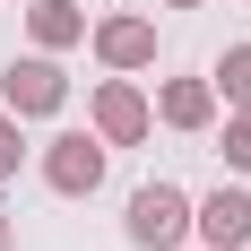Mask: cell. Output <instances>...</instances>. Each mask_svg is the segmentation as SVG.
Listing matches in <instances>:
<instances>
[{"label": "cell", "mask_w": 251, "mask_h": 251, "mask_svg": "<svg viewBox=\"0 0 251 251\" xmlns=\"http://www.w3.org/2000/svg\"><path fill=\"white\" fill-rule=\"evenodd\" d=\"M44 182L61 191V200H87V191L104 182V139H87V130H61V139L44 148Z\"/></svg>", "instance_id": "cell-3"}, {"label": "cell", "mask_w": 251, "mask_h": 251, "mask_svg": "<svg viewBox=\"0 0 251 251\" xmlns=\"http://www.w3.org/2000/svg\"><path fill=\"white\" fill-rule=\"evenodd\" d=\"M96 52H104V70H148L156 61V26L148 18H104L96 26Z\"/></svg>", "instance_id": "cell-6"}, {"label": "cell", "mask_w": 251, "mask_h": 251, "mask_svg": "<svg viewBox=\"0 0 251 251\" xmlns=\"http://www.w3.org/2000/svg\"><path fill=\"white\" fill-rule=\"evenodd\" d=\"M165 9H200V0H165Z\"/></svg>", "instance_id": "cell-13"}, {"label": "cell", "mask_w": 251, "mask_h": 251, "mask_svg": "<svg viewBox=\"0 0 251 251\" xmlns=\"http://www.w3.org/2000/svg\"><path fill=\"white\" fill-rule=\"evenodd\" d=\"M18 165H26V139H18V113L0 104V182H18Z\"/></svg>", "instance_id": "cell-11"}, {"label": "cell", "mask_w": 251, "mask_h": 251, "mask_svg": "<svg viewBox=\"0 0 251 251\" xmlns=\"http://www.w3.org/2000/svg\"><path fill=\"white\" fill-rule=\"evenodd\" d=\"M226 104H251V44H226V61H217V78H208Z\"/></svg>", "instance_id": "cell-9"}, {"label": "cell", "mask_w": 251, "mask_h": 251, "mask_svg": "<svg viewBox=\"0 0 251 251\" xmlns=\"http://www.w3.org/2000/svg\"><path fill=\"white\" fill-rule=\"evenodd\" d=\"M226 165L251 174V104H234V122H226Z\"/></svg>", "instance_id": "cell-10"}, {"label": "cell", "mask_w": 251, "mask_h": 251, "mask_svg": "<svg viewBox=\"0 0 251 251\" xmlns=\"http://www.w3.org/2000/svg\"><path fill=\"white\" fill-rule=\"evenodd\" d=\"M182 234H191V200H182L174 182H148V191L130 200V243L139 251H174Z\"/></svg>", "instance_id": "cell-2"}, {"label": "cell", "mask_w": 251, "mask_h": 251, "mask_svg": "<svg viewBox=\"0 0 251 251\" xmlns=\"http://www.w3.org/2000/svg\"><path fill=\"white\" fill-rule=\"evenodd\" d=\"M9 243H18V217H9V208H0V251H9Z\"/></svg>", "instance_id": "cell-12"}, {"label": "cell", "mask_w": 251, "mask_h": 251, "mask_svg": "<svg viewBox=\"0 0 251 251\" xmlns=\"http://www.w3.org/2000/svg\"><path fill=\"white\" fill-rule=\"evenodd\" d=\"M148 96H139V87H130V78H104L96 87V139L104 148H139V139H148Z\"/></svg>", "instance_id": "cell-4"}, {"label": "cell", "mask_w": 251, "mask_h": 251, "mask_svg": "<svg viewBox=\"0 0 251 251\" xmlns=\"http://www.w3.org/2000/svg\"><path fill=\"white\" fill-rule=\"evenodd\" d=\"M0 104H9L18 122H44V113H61V104H70V78H61V61H52V52H35V61H9V78H0Z\"/></svg>", "instance_id": "cell-1"}, {"label": "cell", "mask_w": 251, "mask_h": 251, "mask_svg": "<svg viewBox=\"0 0 251 251\" xmlns=\"http://www.w3.org/2000/svg\"><path fill=\"white\" fill-rule=\"evenodd\" d=\"M26 35L44 52H70V44H87V18H78V0H35L26 9Z\"/></svg>", "instance_id": "cell-8"}, {"label": "cell", "mask_w": 251, "mask_h": 251, "mask_svg": "<svg viewBox=\"0 0 251 251\" xmlns=\"http://www.w3.org/2000/svg\"><path fill=\"white\" fill-rule=\"evenodd\" d=\"M156 113H165L174 130H208V122H217V87H208V78H165Z\"/></svg>", "instance_id": "cell-7"}, {"label": "cell", "mask_w": 251, "mask_h": 251, "mask_svg": "<svg viewBox=\"0 0 251 251\" xmlns=\"http://www.w3.org/2000/svg\"><path fill=\"white\" fill-rule=\"evenodd\" d=\"M191 234H200L208 251H251V200H243V191L200 200V208H191Z\"/></svg>", "instance_id": "cell-5"}]
</instances>
